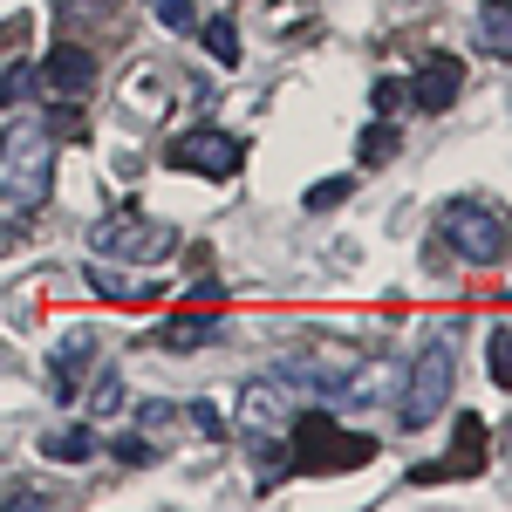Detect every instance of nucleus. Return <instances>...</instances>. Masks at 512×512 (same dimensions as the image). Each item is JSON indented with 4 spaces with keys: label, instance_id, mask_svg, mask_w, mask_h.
<instances>
[{
    "label": "nucleus",
    "instance_id": "obj_9",
    "mask_svg": "<svg viewBox=\"0 0 512 512\" xmlns=\"http://www.w3.org/2000/svg\"><path fill=\"white\" fill-rule=\"evenodd\" d=\"M485 472V424H478L472 410L458 417V458H444V465H417V485H437V478H478Z\"/></svg>",
    "mask_w": 512,
    "mask_h": 512
},
{
    "label": "nucleus",
    "instance_id": "obj_10",
    "mask_svg": "<svg viewBox=\"0 0 512 512\" xmlns=\"http://www.w3.org/2000/svg\"><path fill=\"white\" fill-rule=\"evenodd\" d=\"M458 89H465V69H458L451 55H431V62L417 69V89H410V103L437 117V110H451V103H458Z\"/></svg>",
    "mask_w": 512,
    "mask_h": 512
},
{
    "label": "nucleus",
    "instance_id": "obj_5",
    "mask_svg": "<svg viewBox=\"0 0 512 512\" xmlns=\"http://www.w3.org/2000/svg\"><path fill=\"white\" fill-rule=\"evenodd\" d=\"M89 239H96V253H117V260H130V267H158L164 253L178 246V233H171V226H158V219H137V212L103 219Z\"/></svg>",
    "mask_w": 512,
    "mask_h": 512
},
{
    "label": "nucleus",
    "instance_id": "obj_26",
    "mask_svg": "<svg viewBox=\"0 0 512 512\" xmlns=\"http://www.w3.org/2000/svg\"><path fill=\"white\" fill-rule=\"evenodd\" d=\"M21 41H28V21H21V14H14V21H7V28H0V55H7V48H21Z\"/></svg>",
    "mask_w": 512,
    "mask_h": 512
},
{
    "label": "nucleus",
    "instance_id": "obj_4",
    "mask_svg": "<svg viewBox=\"0 0 512 512\" xmlns=\"http://www.w3.org/2000/svg\"><path fill=\"white\" fill-rule=\"evenodd\" d=\"M451 383H458V355H451L444 335H431V342L417 349V362H410V383H403V410H396V424H403V431L437 424L444 403H451Z\"/></svg>",
    "mask_w": 512,
    "mask_h": 512
},
{
    "label": "nucleus",
    "instance_id": "obj_20",
    "mask_svg": "<svg viewBox=\"0 0 512 512\" xmlns=\"http://www.w3.org/2000/svg\"><path fill=\"white\" fill-rule=\"evenodd\" d=\"M396 151V130L390 123H369V130H362V164H383Z\"/></svg>",
    "mask_w": 512,
    "mask_h": 512
},
{
    "label": "nucleus",
    "instance_id": "obj_6",
    "mask_svg": "<svg viewBox=\"0 0 512 512\" xmlns=\"http://www.w3.org/2000/svg\"><path fill=\"white\" fill-rule=\"evenodd\" d=\"M164 158L178 164V171H198V178H233L239 164H246V144H239L233 130H178L164 144Z\"/></svg>",
    "mask_w": 512,
    "mask_h": 512
},
{
    "label": "nucleus",
    "instance_id": "obj_22",
    "mask_svg": "<svg viewBox=\"0 0 512 512\" xmlns=\"http://www.w3.org/2000/svg\"><path fill=\"white\" fill-rule=\"evenodd\" d=\"M89 410H103V417L123 410V376H117V369H103V376H96V403H89Z\"/></svg>",
    "mask_w": 512,
    "mask_h": 512
},
{
    "label": "nucleus",
    "instance_id": "obj_7",
    "mask_svg": "<svg viewBox=\"0 0 512 512\" xmlns=\"http://www.w3.org/2000/svg\"><path fill=\"white\" fill-rule=\"evenodd\" d=\"M35 89H41V96H55V103H82V96L96 89V55L76 48V41H55L48 62L35 69Z\"/></svg>",
    "mask_w": 512,
    "mask_h": 512
},
{
    "label": "nucleus",
    "instance_id": "obj_13",
    "mask_svg": "<svg viewBox=\"0 0 512 512\" xmlns=\"http://www.w3.org/2000/svg\"><path fill=\"white\" fill-rule=\"evenodd\" d=\"M89 349H96V342H89V335H62V349H55V383H62V390H76V376L82 369H89Z\"/></svg>",
    "mask_w": 512,
    "mask_h": 512
},
{
    "label": "nucleus",
    "instance_id": "obj_25",
    "mask_svg": "<svg viewBox=\"0 0 512 512\" xmlns=\"http://www.w3.org/2000/svg\"><path fill=\"white\" fill-rule=\"evenodd\" d=\"M192 424H198V431H205V437H219V431H226V424H219V410H212V403H192Z\"/></svg>",
    "mask_w": 512,
    "mask_h": 512
},
{
    "label": "nucleus",
    "instance_id": "obj_11",
    "mask_svg": "<svg viewBox=\"0 0 512 512\" xmlns=\"http://www.w3.org/2000/svg\"><path fill=\"white\" fill-rule=\"evenodd\" d=\"M219 335V315H171L164 321V349H198V342H212Z\"/></svg>",
    "mask_w": 512,
    "mask_h": 512
},
{
    "label": "nucleus",
    "instance_id": "obj_1",
    "mask_svg": "<svg viewBox=\"0 0 512 512\" xmlns=\"http://www.w3.org/2000/svg\"><path fill=\"white\" fill-rule=\"evenodd\" d=\"M48 164H55V130L21 117L7 130V198H0V212L35 219L48 205Z\"/></svg>",
    "mask_w": 512,
    "mask_h": 512
},
{
    "label": "nucleus",
    "instance_id": "obj_2",
    "mask_svg": "<svg viewBox=\"0 0 512 512\" xmlns=\"http://www.w3.org/2000/svg\"><path fill=\"white\" fill-rule=\"evenodd\" d=\"M369 458H376V437L342 431L328 410H301L294 417V465L301 472H355Z\"/></svg>",
    "mask_w": 512,
    "mask_h": 512
},
{
    "label": "nucleus",
    "instance_id": "obj_16",
    "mask_svg": "<svg viewBox=\"0 0 512 512\" xmlns=\"http://www.w3.org/2000/svg\"><path fill=\"white\" fill-rule=\"evenodd\" d=\"M89 287H96L103 301H151V294H144V287H137L130 274H117V267H103V260L89 267Z\"/></svg>",
    "mask_w": 512,
    "mask_h": 512
},
{
    "label": "nucleus",
    "instance_id": "obj_3",
    "mask_svg": "<svg viewBox=\"0 0 512 512\" xmlns=\"http://www.w3.org/2000/svg\"><path fill=\"white\" fill-rule=\"evenodd\" d=\"M437 233L451 239L458 260H472V267H499V260L512 253V212L478 205V198H458V205H444Z\"/></svg>",
    "mask_w": 512,
    "mask_h": 512
},
{
    "label": "nucleus",
    "instance_id": "obj_14",
    "mask_svg": "<svg viewBox=\"0 0 512 512\" xmlns=\"http://www.w3.org/2000/svg\"><path fill=\"white\" fill-rule=\"evenodd\" d=\"M239 410H246V424H280V417H287V403H280L274 383H246Z\"/></svg>",
    "mask_w": 512,
    "mask_h": 512
},
{
    "label": "nucleus",
    "instance_id": "obj_12",
    "mask_svg": "<svg viewBox=\"0 0 512 512\" xmlns=\"http://www.w3.org/2000/svg\"><path fill=\"white\" fill-rule=\"evenodd\" d=\"M41 451H48V458H62V465H82V458L96 451V431H89V424H69V431H48V437H41Z\"/></svg>",
    "mask_w": 512,
    "mask_h": 512
},
{
    "label": "nucleus",
    "instance_id": "obj_18",
    "mask_svg": "<svg viewBox=\"0 0 512 512\" xmlns=\"http://www.w3.org/2000/svg\"><path fill=\"white\" fill-rule=\"evenodd\" d=\"M28 96H35V69H28V62H14V69L0 76V103L14 110V103H28Z\"/></svg>",
    "mask_w": 512,
    "mask_h": 512
},
{
    "label": "nucleus",
    "instance_id": "obj_23",
    "mask_svg": "<svg viewBox=\"0 0 512 512\" xmlns=\"http://www.w3.org/2000/svg\"><path fill=\"white\" fill-rule=\"evenodd\" d=\"M110 458H123V465H158V451H151L144 437H117V444H110Z\"/></svg>",
    "mask_w": 512,
    "mask_h": 512
},
{
    "label": "nucleus",
    "instance_id": "obj_21",
    "mask_svg": "<svg viewBox=\"0 0 512 512\" xmlns=\"http://www.w3.org/2000/svg\"><path fill=\"white\" fill-rule=\"evenodd\" d=\"M355 192V178H321L315 192H308V212H328V205H342Z\"/></svg>",
    "mask_w": 512,
    "mask_h": 512
},
{
    "label": "nucleus",
    "instance_id": "obj_19",
    "mask_svg": "<svg viewBox=\"0 0 512 512\" xmlns=\"http://www.w3.org/2000/svg\"><path fill=\"white\" fill-rule=\"evenodd\" d=\"M151 14H158L171 35H185V28H198V7L192 0H151Z\"/></svg>",
    "mask_w": 512,
    "mask_h": 512
},
{
    "label": "nucleus",
    "instance_id": "obj_28",
    "mask_svg": "<svg viewBox=\"0 0 512 512\" xmlns=\"http://www.w3.org/2000/svg\"><path fill=\"white\" fill-rule=\"evenodd\" d=\"M14 239H21V219H14V212H0V253H7Z\"/></svg>",
    "mask_w": 512,
    "mask_h": 512
},
{
    "label": "nucleus",
    "instance_id": "obj_15",
    "mask_svg": "<svg viewBox=\"0 0 512 512\" xmlns=\"http://www.w3.org/2000/svg\"><path fill=\"white\" fill-rule=\"evenodd\" d=\"M478 48L485 55H512V7H485L478 14Z\"/></svg>",
    "mask_w": 512,
    "mask_h": 512
},
{
    "label": "nucleus",
    "instance_id": "obj_27",
    "mask_svg": "<svg viewBox=\"0 0 512 512\" xmlns=\"http://www.w3.org/2000/svg\"><path fill=\"white\" fill-rule=\"evenodd\" d=\"M403 103V82H376V110H396Z\"/></svg>",
    "mask_w": 512,
    "mask_h": 512
},
{
    "label": "nucleus",
    "instance_id": "obj_8",
    "mask_svg": "<svg viewBox=\"0 0 512 512\" xmlns=\"http://www.w3.org/2000/svg\"><path fill=\"white\" fill-rule=\"evenodd\" d=\"M349 369H355V355H349V349L294 355V362H280V383H294V390H315V396H342Z\"/></svg>",
    "mask_w": 512,
    "mask_h": 512
},
{
    "label": "nucleus",
    "instance_id": "obj_17",
    "mask_svg": "<svg viewBox=\"0 0 512 512\" xmlns=\"http://www.w3.org/2000/svg\"><path fill=\"white\" fill-rule=\"evenodd\" d=\"M205 48H212V62H239V28L233 21H205Z\"/></svg>",
    "mask_w": 512,
    "mask_h": 512
},
{
    "label": "nucleus",
    "instance_id": "obj_24",
    "mask_svg": "<svg viewBox=\"0 0 512 512\" xmlns=\"http://www.w3.org/2000/svg\"><path fill=\"white\" fill-rule=\"evenodd\" d=\"M485 362H492V376H499V383L512 390V335H506V328L492 335V355H485Z\"/></svg>",
    "mask_w": 512,
    "mask_h": 512
}]
</instances>
